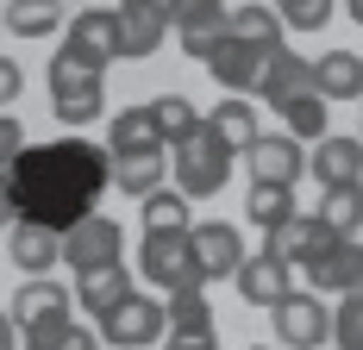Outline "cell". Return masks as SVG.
<instances>
[{
    "mask_svg": "<svg viewBox=\"0 0 363 350\" xmlns=\"http://www.w3.org/2000/svg\"><path fill=\"white\" fill-rule=\"evenodd\" d=\"M251 350H269V344H251Z\"/></svg>",
    "mask_w": 363,
    "mask_h": 350,
    "instance_id": "41",
    "label": "cell"
},
{
    "mask_svg": "<svg viewBox=\"0 0 363 350\" xmlns=\"http://www.w3.org/2000/svg\"><path fill=\"white\" fill-rule=\"evenodd\" d=\"M207 132H213L232 157H245V150L263 138V132H257V106L251 101H219L213 113H207Z\"/></svg>",
    "mask_w": 363,
    "mask_h": 350,
    "instance_id": "22",
    "label": "cell"
},
{
    "mask_svg": "<svg viewBox=\"0 0 363 350\" xmlns=\"http://www.w3.org/2000/svg\"><path fill=\"white\" fill-rule=\"evenodd\" d=\"M107 150L113 157H163L169 150V138H163V125H157V113H150V101L145 106H119L113 113V125H107Z\"/></svg>",
    "mask_w": 363,
    "mask_h": 350,
    "instance_id": "16",
    "label": "cell"
},
{
    "mask_svg": "<svg viewBox=\"0 0 363 350\" xmlns=\"http://www.w3.org/2000/svg\"><path fill=\"white\" fill-rule=\"evenodd\" d=\"M57 313H69V288L50 281V276H32L13 294V325L19 332H32V325H44V319H57Z\"/></svg>",
    "mask_w": 363,
    "mask_h": 350,
    "instance_id": "21",
    "label": "cell"
},
{
    "mask_svg": "<svg viewBox=\"0 0 363 350\" xmlns=\"http://www.w3.org/2000/svg\"><path fill=\"white\" fill-rule=\"evenodd\" d=\"M263 6H276L289 32H326L332 19V0H263Z\"/></svg>",
    "mask_w": 363,
    "mask_h": 350,
    "instance_id": "34",
    "label": "cell"
},
{
    "mask_svg": "<svg viewBox=\"0 0 363 350\" xmlns=\"http://www.w3.org/2000/svg\"><path fill=\"white\" fill-rule=\"evenodd\" d=\"M44 81H50V113H57L69 132H75V125H94V119L107 113V69L75 63L69 50H57V57H50Z\"/></svg>",
    "mask_w": 363,
    "mask_h": 350,
    "instance_id": "3",
    "label": "cell"
},
{
    "mask_svg": "<svg viewBox=\"0 0 363 350\" xmlns=\"http://www.w3.org/2000/svg\"><path fill=\"white\" fill-rule=\"evenodd\" d=\"M320 219H326L338 238H357V225H363V181H351V188H320Z\"/></svg>",
    "mask_w": 363,
    "mask_h": 350,
    "instance_id": "31",
    "label": "cell"
},
{
    "mask_svg": "<svg viewBox=\"0 0 363 350\" xmlns=\"http://www.w3.org/2000/svg\"><path fill=\"white\" fill-rule=\"evenodd\" d=\"M169 350H219V338H169Z\"/></svg>",
    "mask_w": 363,
    "mask_h": 350,
    "instance_id": "39",
    "label": "cell"
},
{
    "mask_svg": "<svg viewBox=\"0 0 363 350\" xmlns=\"http://www.w3.org/2000/svg\"><path fill=\"white\" fill-rule=\"evenodd\" d=\"M225 19H232L225 0H169V32L182 38L188 57H207V44L225 32Z\"/></svg>",
    "mask_w": 363,
    "mask_h": 350,
    "instance_id": "13",
    "label": "cell"
},
{
    "mask_svg": "<svg viewBox=\"0 0 363 350\" xmlns=\"http://www.w3.org/2000/svg\"><path fill=\"white\" fill-rule=\"evenodd\" d=\"M338 244V232H332L320 213H294L289 225H276L269 238H263V250H276L282 263H294V269H307L313 256H326V250Z\"/></svg>",
    "mask_w": 363,
    "mask_h": 350,
    "instance_id": "12",
    "label": "cell"
},
{
    "mask_svg": "<svg viewBox=\"0 0 363 350\" xmlns=\"http://www.w3.org/2000/svg\"><path fill=\"white\" fill-rule=\"evenodd\" d=\"M6 181H13L19 219L50 225V232H69L113 188V150L75 138V132L69 138H50V144H26L19 163L6 169Z\"/></svg>",
    "mask_w": 363,
    "mask_h": 350,
    "instance_id": "1",
    "label": "cell"
},
{
    "mask_svg": "<svg viewBox=\"0 0 363 350\" xmlns=\"http://www.w3.org/2000/svg\"><path fill=\"white\" fill-rule=\"evenodd\" d=\"M119 38H125V57H157L163 38H169V6H157V0H119Z\"/></svg>",
    "mask_w": 363,
    "mask_h": 350,
    "instance_id": "18",
    "label": "cell"
},
{
    "mask_svg": "<svg viewBox=\"0 0 363 350\" xmlns=\"http://www.w3.org/2000/svg\"><path fill=\"white\" fill-rule=\"evenodd\" d=\"M150 113H157V125H163L169 150L201 132V113H194V101H188V94H157V101H150Z\"/></svg>",
    "mask_w": 363,
    "mask_h": 350,
    "instance_id": "32",
    "label": "cell"
},
{
    "mask_svg": "<svg viewBox=\"0 0 363 350\" xmlns=\"http://www.w3.org/2000/svg\"><path fill=\"white\" fill-rule=\"evenodd\" d=\"M145 232H194V201H188L182 188L145 194Z\"/></svg>",
    "mask_w": 363,
    "mask_h": 350,
    "instance_id": "28",
    "label": "cell"
},
{
    "mask_svg": "<svg viewBox=\"0 0 363 350\" xmlns=\"http://www.w3.org/2000/svg\"><path fill=\"white\" fill-rule=\"evenodd\" d=\"M257 101H269V113H282L289 138H326V94H320V69H313L301 50H282V57L263 69Z\"/></svg>",
    "mask_w": 363,
    "mask_h": 350,
    "instance_id": "2",
    "label": "cell"
},
{
    "mask_svg": "<svg viewBox=\"0 0 363 350\" xmlns=\"http://www.w3.org/2000/svg\"><path fill=\"white\" fill-rule=\"evenodd\" d=\"M276 57H282V50H263V44H251V38H238L225 26V32L207 44L201 63H207V75H213L225 94H257V81H263V69H269Z\"/></svg>",
    "mask_w": 363,
    "mask_h": 350,
    "instance_id": "5",
    "label": "cell"
},
{
    "mask_svg": "<svg viewBox=\"0 0 363 350\" xmlns=\"http://www.w3.org/2000/svg\"><path fill=\"white\" fill-rule=\"evenodd\" d=\"M163 175H169V163L163 157H113V188L119 194H132V201H145V194H157L163 188Z\"/></svg>",
    "mask_w": 363,
    "mask_h": 350,
    "instance_id": "27",
    "label": "cell"
},
{
    "mask_svg": "<svg viewBox=\"0 0 363 350\" xmlns=\"http://www.w3.org/2000/svg\"><path fill=\"white\" fill-rule=\"evenodd\" d=\"M332 344L363 350V288L357 294H338V307H332Z\"/></svg>",
    "mask_w": 363,
    "mask_h": 350,
    "instance_id": "33",
    "label": "cell"
},
{
    "mask_svg": "<svg viewBox=\"0 0 363 350\" xmlns=\"http://www.w3.org/2000/svg\"><path fill=\"white\" fill-rule=\"evenodd\" d=\"M125 294H138V288H132V276H125V263H113V269H94V276H75V307H88L94 319L113 313Z\"/></svg>",
    "mask_w": 363,
    "mask_h": 350,
    "instance_id": "23",
    "label": "cell"
},
{
    "mask_svg": "<svg viewBox=\"0 0 363 350\" xmlns=\"http://www.w3.org/2000/svg\"><path fill=\"white\" fill-rule=\"evenodd\" d=\"M94 332H101V344H113V350L157 344V338L169 332V307H163V300H150V294H125L113 313L94 319Z\"/></svg>",
    "mask_w": 363,
    "mask_h": 350,
    "instance_id": "7",
    "label": "cell"
},
{
    "mask_svg": "<svg viewBox=\"0 0 363 350\" xmlns=\"http://www.w3.org/2000/svg\"><path fill=\"white\" fill-rule=\"evenodd\" d=\"M63 26V0H6V32L13 38H50Z\"/></svg>",
    "mask_w": 363,
    "mask_h": 350,
    "instance_id": "29",
    "label": "cell"
},
{
    "mask_svg": "<svg viewBox=\"0 0 363 350\" xmlns=\"http://www.w3.org/2000/svg\"><path fill=\"white\" fill-rule=\"evenodd\" d=\"M269 325H276V338L289 350H320L332 338V313H326V300L320 294H301L294 288L289 300H276L269 307Z\"/></svg>",
    "mask_w": 363,
    "mask_h": 350,
    "instance_id": "10",
    "label": "cell"
},
{
    "mask_svg": "<svg viewBox=\"0 0 363 350\" xmlns=\"http://www.w3.org/2000/svg\"><path fill=\"white\" fill-rule=\"evenodd\" d=\"M245 169H251V181H276V188H294V181L307 175V150H301V138L276 132V138H257L251 150H245Z\"/></svg>",
    "mask_w": 363,
    "mask_h": 350,
    "instance_id": "14",
    "label": "cell"
},
{
    "mask_svg": "<svg viewBox=\"0 0 363 350\" xmlns=\"http://www.w3.org/2000/svg\"><path fill=\"white\" fill-rule=\"evenodd\" d=\"M169 157H176V188L188 194V201H213L219 188H225V175H232V163H238V157L207 132V119H201V132H194L188 144H176Z\"/></svg>",
    "mask_w": 363,
    "mask_h": 350,
    "instance_id": "4",
    "label": "cell"
},
{
    "mask_svg": "<svg viewBox=\"0 0 363 350\" xmlns=\"http://www.w3.org/2000/svg\"><path fill=\"white\" fill-rule=\"evenodd\" d=\"M313 69H320V94L326 101H363V57L357 50H326Z\"/></svg>",
    "mask_w": 363,
    "mask_h": 350,
    "instance_id": "24",
    "label": "cell"
},
{
    "mask_svg": "<svg viewBox=\"0 0 363 350\" xmlns=\"http://www.w3.org/2000/svg\"><path fill=\"white\" fill-rule=\"evenodd\" d=\"M163 307H169V338H213V307L201 288H182Z\"/></svg>",
    "mask_w": 363,
    "mask_h": 350,
    "instance_id": "26",
    "label": "cell"
},
{
    "mask_svg": "<svg viewBox=\"0 0 363 350\" xmlns=\"http://www.w3.org/2000/svg\"><path fill=\"white\" fill-rule=\"evenodd\" d=\"M232 281H238V294H245L251 307H276V300L294 294V263H282L276 250H251L245 269H238Z\"/></svg>",
    "mask_w": 363,
    "mask_h": 350,
    "instance_id": "15",
    "label": "cell"
},
{
    "mask_svg": "<svg viewBox=\"0 0 363 350\" xmlns=\"http://www.w3.org/2000/svg\"><path fill=\"white\" fill-rule=\"evenodd\" d=\"M188 244H194V269L201 281H225L245 269V238H238V225H225V219H201L194 232H188Z\"/></svg>",
    "mask_w": 363,
    "mask_h": 350,
    "instance_id": "11",
    "label": "cell"
},
{
    "mask_svg": "<svg viewBox=\"0 0 363 350\" xmlns=\"http://www.w3.org/2000/svg\"><path fill=\"white\" fill-rule=\"evenodd\" d=\"M345 13H351V19H357V26H363V0H345Z\"/></svg>",
    "mask_w": 363,
    "mask_h": 350,
    "instance_id": "40",
    "label": "cell"
},
{
    "mask_svg": "<svg viewBox=\"0 0 363 350\" xmlns=\"http://www.w3.org/2000/svg\"><path fill=\"white\" fill-rule=\"evenodd\" d=\"M6 225H19V201H13V181L0 175V232H6Z\"/></svg>",
    "mask_w": 363,
    "mask_h": 350,
    "instance_id": "37",
    "label": "cell"
},
{
    "mask_svg": "<svg viewBox=\"0 0 363 350\" xmlns=\"http://www.w3.org/2000/svg\"><path fill=\"white\" fill-rule=\"evenodd\" d=\"M157 6H169V0H157Z\"/></svg>",
    "mask_w": 363,
    "mask_h": 350,
    "instance_id": "42",
    "label": "cell"
},
{
    "mask_svg": "<svg viewBox=\"0 0 363 350\" xmlns=\"http://www.w3.org/2000/svg\"><path fill=\"white\" fill-rule=\"evenodd\" d=\"M119 250H125V232H119V219H107V213H88L82 225L63 232V256H69L75 276L113 269V263H119Z\"/></svg>",
    "mask_w": 363,
    "mask_h": 350,
    "instance_id": "8",
    "label": "cell"
},
{
    "mask_svg": "<svg viewBox=\"0 0 363 350\" xmlns=\"http://www.w3.org/2000/svg\"><path fill=\"white\" fill-rule=\"evenodd\" d=\"M307 288L313 294H357L363 288V244L357 238H338L326 256L307 263Z\"/></svg>",
    "mask_w": 363,
    "mask_h": 350,
    "instance_id": "17",
    "label": "cell"
},
{
    "mask_svg": "<svg viewBox=\"0 0 363 350\" xmlns=\"http://www.w3.org/2000/svg\"><path fill=\"white\" fill-rule=\"evenodd\" d=\"M63 256V232H50V225H32V219H19L13 225V263H19V276H50V263Z\"/></svg>",
    "mask_w": 363,
    "mask_h": 350,
    "instance_id": "20",
    "label": "cell"
},
{
    "mask_svg": "<svg viewBox=\"0 0 363 350\" xmlns=\"http://www.w3.org/2000/svg\"><path fill=\"white\" fill-rule=\"evenodd\" d=\"M19 150H26V125H19L13 113H0V169H13Z\"/></svg>",
    "mask_w": 363,
    "mask_h": 350,
    "instance_id": "35",
    "label": "cell"
},
{
    "mask_svg": "<svg viewBox=\"0 0 363 350\" xmlns=\"http://www.w3.org/2000/svg\"><path fill=\"white\" fill-rule=\"evenodd\" d=\"M245 213H251V225H263V238H269L276 225H289V219H294V188L251 181V201H245Z\"/></svg>",
    "mask_w": 363,
    "mask_h": 350,
    "instance_id": "30",
    "label": "cell"
},
{
    "mask_svg": "<svg viewBox=\"0 0 363 350\" xmlns=\"http://www.w3.org/2000/svg\"><path fill=\"white\" fill-rule=\"evenodd\" d=\"M63 50H69L75 63H88V69H107L113 57H125L119 13H107V6H82V13L69 19V38H63Z\"/></svg>",
    "mask_w": 363,
    "mask_h": 350,
    "instance_id": "9",
    "label": "cell"
},
{
    "mask_svg": "<svg viewBox=\"0 0 363 350\" xmlns=\"http://www.w3.org/2000/svg\"><path fill=\"white\" fill-rule=\"evenodd\" d=\"M307 169H313V181L320 188H351V181H363V138H320V150L307 157Z\"/></svg>",
    "mask_w": 363,
    "mask_h": 350,
    "instance_id": "19",
    "label": "cell"
},
{
    "mask_svg": "<svg viewBox=\"0 0 363 350\" xmlns=\"http://www.w3.org/2000/svg\"><path fill=\"white\" fill-rule=\"evenodd\" d=\"M19 94H26V69H19V63H13V57L0 50V113L19 101Z\"/></svg>",
    "mask_w": 363,
    "mask_h": 350,
    "instance_id": "36",
    "label": "cell"
},
{
    "mask_svg": "<svg viewBox=\"0 0 363 350\" xmlns=\"http://www.w3.org/2000/svg\"><path fill=\"white\" fill-rule=\"evenodd\" d=\"M19 338H26V350H101V332L75 325L69 313L44 319V325H32V332H19Z\"/></svg>",
    "mask_w": 363,
    "mask_h": 350,
    "instance_id": "25",
    "label": "cell"
},
{
    "mask_svg": "<svg viewBox=\"0 0 363 350\" xmlns=\"http://www.w3.org/2000/svg\"><path fill=\"white\" fill-rule=\"evenodd\" d=\"M138 269H145V281H150V288H163V294L207 288V281H201V269H194V244H188V232H145Z\"/></svg>",
    "mask_w": 363,
    "mask_h": 350,
    "instance_id": "6",
    "label": "cell"
},
{
    "mask_svg": "<svg viewBox=\"0 0 363 350\" xmlns=\"http://www.w3.org/2000/svg\"><path fill=\"white\" fill-rule=\"evenodd\" d=\"M0 350H19V325H13V313H0Z\"/></svg>",
    "mask_w": 363,
    "mask_h": 350,
    "instance_id": "38",
    "label": "cell"
}]
</instances>
